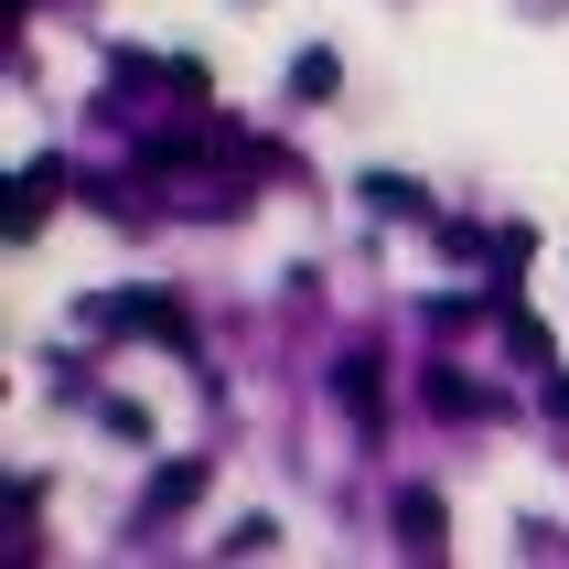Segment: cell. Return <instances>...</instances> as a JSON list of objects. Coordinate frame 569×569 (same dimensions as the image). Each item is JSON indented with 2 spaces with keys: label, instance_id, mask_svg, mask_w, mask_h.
Masks as SVG:
<instances>
[{
  "label": "cell",
  "instance_id": "obj_1",
  "mask_svg": "<svg viewBox=\"0 0 569 569\" xmlns=\"http://www.w3.org/2000/svg\"><path fill=\"white\" fill-rule=\"evenodd\" d=\"M87 322H97V333H140V345H172V355L193 345V312L172 301V290H108V301H87Z\"/></svg>",
  "mask_w": 569,
  "mask_h": 569
},
{
  "label": "cell",
  "instance_id": "obj_2",
  "mask_svg": "<svg viewBox=\"0 0 569 569\" xmlns=\"http://www.w3.org/2000/svg\"><path fill=\"white\" fill-rule=\"evenodd\" d=\"M355 193H366V204H377L387 226H441V204H430V193H419L409 172H366V183H355Z\"/></svg>",
  "mask_w": 569,
  "mask_h": 569
},
{
  "label": "cell",
  "instance_id": "obj_3",
  "mask_svg": "<svg viewBox=\"0 0 569 569\" xmlns=\"http://www.w3.org/2000/svg\"><path fill=\"white\" fill-rule=\"evenodd\" d=\"M441 527H451L441 495H419V483H409V495H398V548H409V559H441Z\"/></svg>",
  "mask_w": 569,
  "mask_h": 569
},
{
  "label": "cell",
  "instance_id": "obj_4",
  "mask_svg": "<svg viewBox=\"0 0 569 569\" xmlns=\"http://www.w3.org/2000/svg\"><path fill=\"white\" fill-rule=\"evenodd\" d=\"M54 183H64V161H32V172H22V193H11V237H32V226H43Z\"/></svg>",
  "mask_w": 569,
  "mask_h": 569
},
{
  "label": "cell",
  "instance_id": "obj_5",
  "mask_svg": "<svg viewBox=\"0 0 569 569\" xmlns=\"http://www.w3.org/2000/svg\"><path fill=\"white\" fill-rule=\"evenodd\" d=\"M333 398H345L355 419H377L387 398H377V355H345V366H333Z\"/></svg>",
  "mask_w": 569,
  "mask_h": 569
},
{
  "label": "cell",
  "instance_id": "obj_6",
  "mask_svg": "<svg viewBox=\"0 0 569 569\" xmlns=\"http://www.w3.org/2000/svg\"><path fill=\"white\" fill-rule=\"evenodd\" d=\"M193 495H204V462H172V473H151V516L193 506Z\"/></svg>",
  "mask_w": 569,
  "mask_h": 569
},
{
  "label": "cell",
  "instance_id": "obj_7",
  "mask_svg": "<svg viewBox=\"0 0 569 569\" xmlns=\"http://www.w3.org/2000/svg\"><path fill=\"white\" fill-rule=\"evenodd\" d=\"M216 548H226V559H269V548H280V527H269V516H237Z\"/></svg>",
  "mask_w": 569,
  "mask_h": 569
},
{
  "label": "cell",
  "instance_id": "obj_8",
  "mask_svg": "<svg viewBox=\"0 0 569 569\" xmlns=\"http://www.w3.org/2000/svg\"><path fill=\"white\" fill-rule=\"evenodd\" d=\"M333 87H345V64L322 54V43H312V54H301V64H290V97H333Z\"/></svg>",
  "mask_w": 569,
  "mask_h": 569
},
{
  "label": "cell",
  "instance_id": "obj_9",
  "mask_svg": "<svg viewBox=\"0 0 569 569\" xmlns=\"http://www.w3.org/2000/svg\"><path fill=\"white\" fill-rule=\"evenodd\" d=\"M430 409H451V419H473V409H483V387H473V377H430Z\"/></svg>",
  "mask_w": 569,
  "mask_h": 569
},
{
  "label": "cell",
  "instance_id": "obj_10",
  "mask_svg": "<svg viewBox=\"0 0 569 569\" xmlns=\"http://www.w3.org/2000/svg\"><path fill=\"white\" fill-rule=\"evenodd\" d=\"M548 419H569V377H548Z\"/></svg>",
  "mask_w": 569,
  "mask_h": 569
}]
</instances>
